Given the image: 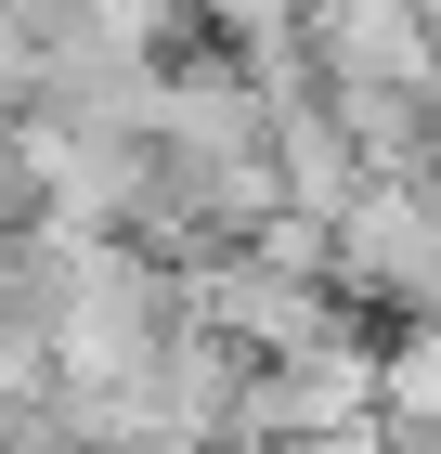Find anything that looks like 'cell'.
Returning a JSON list of instances; mask_svg holds the SVG:
<instances>
[{
	"label": "cell",
	"instance_id": "cell-4",
	"mask_svg": "<svg viewBox=\"0 0 441 454\" xmlns=\"http://www.w3.org/2000/svg\"><path fill=\"white\" fill-rule=\"evenodd\" d=\"M39 221H52V182H39V156H27V130L0 117V260H13V247H27Z\"/></svg>",
	"mask_w": 441,
	"mask_h": 454
},
{
	"label": "cell",
	"instance_id": "cell-3",
	"mask_svg": "<svg viewBox=\"0 0 441 454\" xmlns=\"http://www.w3.org/2000/svg\"><path fill=\"white\" fill-rule=\"evenodd\" d=\"M182 27H221V52H286L299 39V0H169Z\"/></svg>",
	"mask_w": 441,
	"mask_h": 454
},
{
	"label": "cell",
	"instance_id": "cell-2",
	"mask_svg": "<svg viewBox=\"0 0 441 454\" xmlns=\"http://www.w3.org/2000/svg\"><path fill=\"white\" fill-rule=\"evenodd\" d=\"M376 428H390V442L441 428V325H415L403 350H376Z\"/></svg>",
	"mask_w": 441,
	"mask_h": 454
},
{
	"label": "cell",
	"instance_id": "cell-1",
	"mask_svg": "<svg viewBox=\"0 0 441 454\" xmlns=\"http://www.w3.org/2000/svg\"><path fill=\"white\" fill-rule=\"evenodd\" d=\"M338 260H325V286H338L350 312H403V325H441V221L415 208V195H390V182H364L338 221Z\"/></svg>",
	"mask_w": 441,
	"mask_h": 454
}]
</instances>
